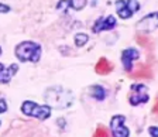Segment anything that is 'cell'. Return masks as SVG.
<instances>
[{"instance_id": "cell-1", "label": "cell", "mask_w": 158, "mask_h": 137, "mask_svg": "<svg viewBox=\"0 0 158 137\" xmlns=\"http://www.w3.org/2000/svg\"><path fill=\"white\" fill-rule=\"evenodd\" d=\"M44 99L49 108L54 109H66L73 102V93L69 89L62 86H51L45 91Z\"/></svg>"}, {"instance_id": "cell-2", "label": "cell", "mask_w": 158, "mask_h": 137, "mask_svg": "<svg viewBox=\"0 0 158 137\" xmlns=\"http://www.w3.org/2000/svg\"><path fill=\"white\" fill-rule=\"evenodd\" d=\"M14 52L21 62H38L41 58V45L34 41H23L16 47Z\"/></svg>"}, {"instance_id": "cell-3", "label": "cell", "mask_w": 158, "mask_h": 137, "mask_svg": "<svg viewBox=\"0 0 158 137\" xmlns=\"http://www.w3.org/2000/svg\"><path fill=\"white\" fill-rule=\"evenodd\" d=\"M21 112L30 118H35L40 120H45L51 116V108L48 105H37L35 102L26 101L21 105Z\"/></svg>"}, {"instance_id": "cell-4", "label": "cell", "mask_w": 158, "mask_h": 137, "mask_svg": "<svg viewBox=\"0 0 158 137\" xmlns=\"http://www.w3.org/2000/svg\"><path fill=\"white\" fill-rule=\"evenodd\" d=\"M148 99H150V95H148V88L143 83H135L131 86L130 89V93H128V102L133 106H137V105L141 103H147Z\"/></svg>"}, {"instance_id": "cell-5", "label": "cell", "mask_w": 158, "mask_h": 137, "mask_svg": "<svg viewBox=\"0 0 158 137\" xmlns=\"http://www.w3.org/2000/svg\"><path fill=\"white\" fill-rule=\"evenodd\" d=\"M110 129L114 137H128L130 131H128L127 126H126V116L123 114H116L110 120Z\"/></svg>"}, {"instance_id": "cell-6", "label": "cell", "mask_w": 158, "mask_h": 137, "mask_svg": "<svg viewBox=\"0 0 158 137\" xmlns=\"http://www.w3.org/2000/svg\"><path fill=\"white\" fill-rule=\"evenodd\" d=\"M158 28V11L150 13L147 16H144L140 21L137 23V30L138 31H154Z\"/></svg>"}, {"instance_id": "cell-7", "label": "cell", "mask_w": 158, "mask_h": 137, "mask_svg": "<svg viewBox=\"0 0 158 137\" xmlns=\"http://www.w3.org/2000/svg\"><path fill=\"white\" fill-rule=\"evenodd\" d=\"M117 26V20L113 14L107 17H100L95 21L93 24V33H100V31H109V30H113Z\"/></svg>"}, {"instance_id": "cell-8", "label": "cell", "mask_w": 158, "mask_h": 137, "mask_svg": "<svg viewBox=\"0 0 158 137\" xmlns=\"http://www.w3.org/2000/svg\"><path fill=\"white\" fill-rule=\"evenodd\" d=\"M138 57H140V52L135 48H127L122 52V62H123V66H124L126 72L133 71V62L135 59H138Z\"/></svg>"}, {"instance_id": "cell-9", "label": "cell", "mask_w": 158, "mask_h": 137, "mask_svg": "<svg viewBox=\"0 0 158 137\" xmlns=\"http://www.w3.org/2000/svg\"><path fill=\"white\" fill-rule=\"evenodd\" d=\"M17 71H19V65L17 64H11L9 68H6L0 62V83H9L11 81V78L17 74Z\"/></svg>"}, {"instance_id": "cell-10", "label": "cell", "mask_w": 158, "mask_h": 137, "mask_svg": "<svg viewBox=\"0 0 158 137\" xmlns=\"http://www.w3.org/2000/svg\"><path fill=\"white\" fill-rule=\"evenodd\" d=\"M112 69H113V64L107 58H100L95 66L96 74H99V75H107L109 72H112Z\"/></svg>"}, {"instance_id": "cell-11", "label": "cell", "mask_w": 158, "mask_h": 137, "mask_svg": "<svg viewBox=\"0 0 158 137\" xmlns=\"http://www.w3.org/2000/svg\"><path fill=\"white\" fill-rule=\"evenodd\" d=\"M116 10H117L118 17L123 20H127V19H131L133 17V13L130 11L127 4H126V0H117V2H116Z\"/></svg>"}, {"instance_id": "cell-12", "label": "cell", "mask_w": 158, "mask_h": 137, "mask_svg": "<svg viewBox=\"0 0 158 137\" xmlns=\"http://www.w3.org/2000/svg\"><path fill=\"white\" fill-rule=\"evenodd\" d=\"M131 78H137V79H140V78H144V79L152 78V71L148 65H140L137 71H135L134 74H131Z\"/></svg>"}, {"instance_id": "cell-13", "label": "cell", "mask_w": 158, "mask_h": 137, "mask_svg": "<svg viewBox=\"0 0 158 137\" xmlns=\"http://www.w3.org/2000/svg\"><path fill=\"white\" fill-rule=\"evenodd\" d=\"M89 91H90V96L95 98L96 101H103L106 98V89L100 85H93Z\"/></svg>"}, {"instance_id": "cell-14", "label": "cell", "mask_w": 158, "mask_h": 137, "mask_svg": "<svg viewBox=\"0 0 158 137\" xmlns=\"http://www.w3.org/2000/svg\"><path fill=\"white\" fill-rule=\"evenodd\" d=\"M89 41V36L88 34H85V33H78V34H75V45L76 47H83V45H86V43Z\"/></svg>"}, {"instance_id": "cell-15", "label": "cell", "mask_w": 158, "mask_h": 137, "mask_svg": "<svg viewBox=\"0 0 158 137\" xmlns=\"http://www.w3.org/2000/svg\"><path fill=\"white\" fill-rule=\"evenodd\" d=\"M86 3H88V0H69V7H72L73 10L79 11V10L85 9Z\"/></svg>"}, {"instance_id": "cell-16", "label": "cell", "mask_w": 158, "mask_h": 137, "mask_svg": "<svg viewBox=\"0 0 158 137\" xmlns=\"http://www.w3.org/2000/svg\"><path fill=\"white\" fill-rule=\"evenodd\" d=\"M126 4H127V7L130 9V11H131L133 14L140 10V3H138V0H126Z\"/></svg>"}, {"instance_id": "cell-17", "label": "cell", "mask_w": 158, "mask_h": 137, "mask_svg": "<svg viewBox=\"0 0 158 137\" xmlns=\"http://www.w3.org/2000/svg\"><path fill=\"white\" fill-rule=\"evenodd\" d=\"M93 137H109V131L106 127H103V126H99L98 129H96L95 134H93Z\"/></svg>"}, {"instance_id": "cell-18", "label": "cell", "mask_w": 158, "mask_h": 137, "mask_svg": "<svg viewBox=\"0 0 158 137\" xmlns=\"http://www.w3.org/2000/svg\"><path fill=\"white\" fill-rule=\"evenodd\" d=\"M68 7H69V0H61V2H58V4H56V9L62 10V11H66Z\"/></svg>"}, {"instance_id": "cell-19", "label": "cell", "mask_w": 158, "mask_h": 137, "mask_svg": "<svg viewBox=\"0 0 158 137\" xmlns=\"http://www.w3.org/2000/svg\"><path fill=\"white\" fill-rule=\"evenodd\" d=\"M148 133L151 137H158V127L157 126H151V127L148 129Z\"/></svg>"}, {"instance_id": "cell-20", "label": "cell", "mask_w": 158, "mask_h": 137, "mask_svg": "<svg viewBox=\"0 0 158 137\" xmlns=\"http://www.w3.org/2000/svg\"><path fill=\"white\" fill-rule=\"evenodd\" d=\"M7 110V103L3 98H0V113H4Z\"/></svg>"}, {"instance_id": "cell-21", "label": "cell", "mask_w": 158, "mask_h": 137, "mask_svg": "<svg viewBox=\"0 0 158 137\" xmlns=\"http://www.w3.org/2000/svg\"><path fill=\"white\" fill-rule=\"evenodd\" d=\"M9 11H10V6L0 3V13H9Z\"/></svg>"}, {"instance_id": "cell-22", "label": "cell", "mask_w": 158, "mask_h": 137, "mask_svg": "<svg viewBox=\"0 0 158 137\" xmlns=\"http://www.w3.org/2000/svg\"><path fill=\"white\" fill-rule=\"evenodd\" d=\"M0 55H2V47H0Z\"/></svg>"}, {"instance_id": "cell-23", "label": "cell", "mask_w": 158, "mask_h": 137, "mask_svg": "<svg viewBox=\"0 0 158 137\" xmlns=\"http://www.w3.org/2000/svg\"><path fill=\"white\" fill-rule=\"evenodd\" d=\"M0 124H2V122H0Z\"/></svg>"}]
</instances>
